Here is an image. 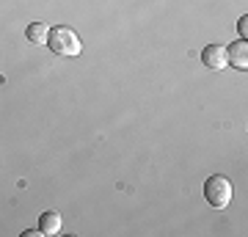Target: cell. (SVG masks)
<instances>
[{
    "label": "cell",
    "mask_w": 248,
    "mask_h": 237,
    "mask_svg": "<svg viewBox=\"0 0 248 237\" xmlns=\"http://www.w3.org/2000/svg\"><path fill=\"white\" fill-rule=\"evenodd\" d=\"M47 47H50L55 55H63V58H75V55H80V50H83L80 36L66 25L50 28V33H47Z\"/></svg>",
    "instance_id": "1"
},
{
    "label": "cell",
    "mask_w": 248,
    "mask_h": 237,
    "mask_svg": "<svg viewBox=\"0 0 248 237\" xmlns=\"http://www.w3.org/2000/svg\"><path fill=\"white\" fill-rule=\"evenodd\" d=\"M204 199H207V204H210V207L223 210V207L232 202V182L223 174L207 176V182H204Z\"/></svg>",
    "instance_id": "2"
},
{
    "label": "cell",
    "mask_w": 248,
    "mask_h": 237,
    "mask_svg": "<svg viewBox=\"0 0 248 237\" xmlns=\"http://www.w3.org/2000/svg\"><path fill=\"white\" fill-rule=\"evenodd\" d=\"M202 63L207 69H226L229 61H226V47L221 44H207L202 50Z\"/></svg>",
    "instance_id": "3"
},
{
    "label": "cell",
    "mask_w": 248,
    "mask_h": 237,
    "mask_svg": "<svg viewBox=\"0 0 248 237\" xmlns=\"http://www.w3.org/2000/svg\"><path fill=\"white\" fill-rule=\"evenodd\" d=\"M226 61H229V66H234V69H248V44L246 39H237L234 44H229L226 47Z\"/></svg>",
    "instance_id": "4"
},
{
    "label": "cell",
    "mask_w": 248,
    "mask_h": 237,
    "mask_svg": "<svg viewBox=\"0 0 248 237\" xmlns=\"http://www.w3.org/2000/svg\"><path fill=\"white\" fill-rule=\"evenodd\" d=\"M39 232H42L45 237L58 235V232H61V215H58L55 210L42 212V215H39Z\"/></svg>",
    "instance_id": "5"
},
{
    "label": "cell",
    "mask_w": 248,
    "mask_h": 237,
    "mask_svg": "<svg viewBox=\"0 0 248 237\" xmlns=\"http://www.w3.org/2000/svg\"><path fill=\"white\" fill-rule=\"evenodd\" d=\"M47 33H50V25L47 22H31V25L25 28V39L31 44H47Z\"/></svg>",
    "instance_id": "6"
},
{
    "label": "cell",
    "mask_w": 248,
    "mask_h": 237,
    "mask_svg": "<svg viewBox=\"0 0 248 237\" xmlns=\"http://www.w3.org/2000/svg\"><path fill=\"white\" fill-rule=\"evenodd\" d=\"M246 22H248V17H240V22H237V31L243 36H246Z\"/></svg>",
    "instance_id": "7"
},
{
    "label": "cell",
    "mask_w": 248,
    "mask_h": 237,
    "mask_svg": "<svg viewBox=\"0 0 248 237\" xmlns=\"http://www.w3.org/2000/svg\"><path fill=\"white\" fill-rule=\"evenodd\" d=\"M22 235H25V237H39L42 232H39V229H28V232H22Z\"/></svg>",
    "instance_id": "8"
}]
</instances>
